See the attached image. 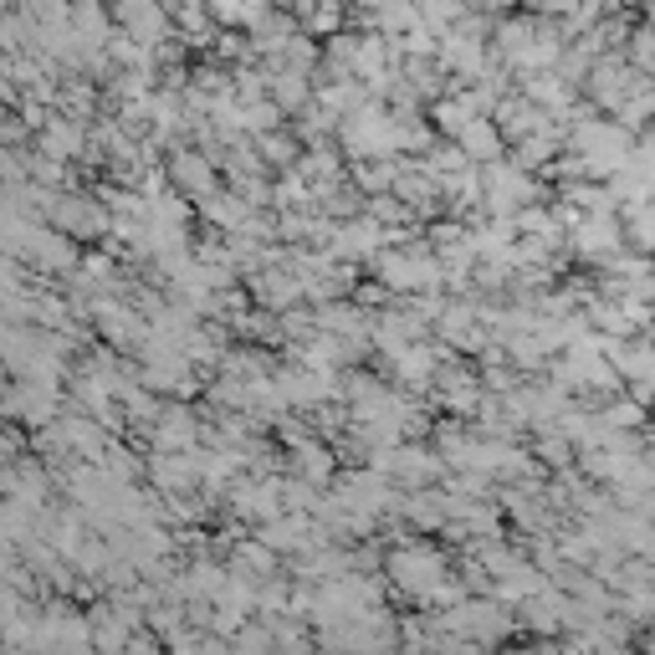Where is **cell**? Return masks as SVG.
<instances>
[{
    "label": "cell",
    "mask_w": 655,
    "mask_h": 655,
    "mask_svg": "<svg viewBox=\"0 0 655 655\" xmlns=\"http://www.w3.org/2000/svg\"><path fill=\"white\" fill-rule=\"evenodd\" d=\"M579 241H584L589 257H610V251H620V241H625V230L614 226L610 215H599V221H589L584 230H579Z\"/></svg>",
    "instance_id": "obj_1"
},
{
    "label": "cell",
    "mask_w": 655,
    "mask_h": 655,
    "mask_svg": "<svg viewBox=\"0 0 655 655\" xmlns=\"http://www.w3.org/2000/svg\"><path fill=\"white\" fill-rule=\"evenodd\" d=\"M610 426H645V410L635 405V399H620L610 410Z\"/></svg>",
    "instance_id": "obj_2"
}]
</instances>
